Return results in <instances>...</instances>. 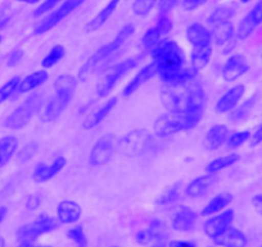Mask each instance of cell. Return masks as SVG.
Masks as SVG:
<instances>
[{"label":"cell","mask_w":262,"mask_h":247,"mask_svg":"<svg viewBox=\"0 0 262 247\" xmlns=\"http://www.w3.org/2000/svg\"><path fill=\"white\" fill-rule=\"evenodd\" d=\"M150 50L153 62L157 66V74L163 84H183L195 79L196 74L190 66H185V55L175 40H160Z\"/></svg>","instance_id":"6da1fadb"},{"label":"cell","mask_w":262,"mask_h":247,"mask_svg":"<svg viewBox=\"0 0 262 247\" xmlns=\"http://www.w3.org/2000/svg\"><path fill=\"white\" fill-rule=\"evenodd\" d=\"M162 102L168 111L173 113L205 111V90L195 79L183 84H165L162 89Z\"/></svg>","instance_id":"7a4b0ae2"},{"label":"cell","mask_w":262,"mask_h":247,"mask_svg":"<svg viewBox=\"0 0 262 247\" xmlns=\"http://www.w3.org/2000/svg\"><path fill=\"white\" fill-rule=\"evenodd\" d=\"M205 111H189L183 113L170 112L161 116L155 122V134L167 138L180 132H186L195 128L201 122Z\"/></svg>","instance_id":"3957f363"},{"label":"cell","mask_w":262,"mask_h":247,"mask_svg":"<svg viewBox=\"0 0 262 247\" xmlns=\"http://www.w3.org/2000/svg\"><path fill=\"white\" fill-rule=\"evenodd\" d=\"M77 88V79L71 75H62L54 83L55 94L45 108V120L55 121L69 107Z\"/></svg>","instance_id":"277c9868"},{"label":"cell","mask_w":262,"mask_h":247,"mask_svg":"<svg viewBox=\"0 0 262 247\" xmlns=\"http://www.w3.org/2000/svg\"><path fill=\"white\" fill-rule=\"evenodd\" d=\"M135 32V26L133 24H127L122 27V29L118 31V34L116 35L115 39L112 40L108 44L100 47L89 59L85 62L84 66L80 69L79 76L81 80H85L100 64H103L105 59H108L110 57H112L113 54L118 52L123 45L126 44L128 39L133 36V34Z\"/></svg>","instance_id":"5b68a950"},{"label":"cell","mask_w":262,"mask_h":247,"mask_svg":"<svg viewBox=\"0 0 262 247\" xmlns=\"http://www.w3.org/2000/svg\"><path fill=\"white\" fill-rule=\"evenodd\" d=\"M42 102L41 93H34L30 95L21 106L16 108L8 118L6 120V127L12 130L22 129L31 121V118L36 115L37 111L40 110V106Z\"/></svg>","instance_id":"8992f818"},{"label":"cell","mask_w":262,"mask_h":247,"mask_svg":"<svg viewBox=\"0 0 262 247\" xmlns=\"http://www.w3.org/2000/svg\"><path fill=\"white\" fill-rule=\"evenodd\" d=\"M152 145V137L144 129H135L128 132L120 142V151L127 157L143 156Z\"/></svg>","instance_id":"52a82bcc"},{"label":"cell","mask_w":262,"mask_h":247,"mask_svg":"<svg viewBox=\"0 0 262 247\" xmlns=\"http://www.w3.org/2000/svg\"><path fill=\"white\" fill-rule=\"evenodd\" d=\"M86 0H64L58 8H55L49 16L45 17L40 22H37L34 27V35H44L52 29H54L57 25H59L66 17L74 13L79 7H81Z\"/></svg>","instance_id":"ba28073f"},{"label":"cell","mask_w":262,"mask_h":247,"mask_svg":"<svg viewBox=\"0 0 262 247\" xmlns=\"http://www.w3.org/2000/svg\"><path fill=\"white\" fill-rule=\"evenodd\" d=\"M139 60L140 57L128 58V59H125L123 62L118 64L117 66L113 67L110 71V74L104 77V80H103V83L100 84V87L98 88V95H99L100 98L107 97V95L112 92L113 88L117 85V83L120 81L127 72H130L131 70L137 67V65L139 64Z\"/></svg>","instance_id":"9c48e42d"},{"label":"cell","mask_w":262,"mask_h":247,"mask_svg":"<svg viewBox=\"0 0 262 247\" xmlns=\"http://www.w3.org/2000/svg\"><path fill=\"white\" fill-rule=\"evenodd\" d=\"M58 228V223L55 219L52 216L41 215L36 219V220L31 221V223L26 224V225L21 227L17 231V237L19 241H32L36 239L37 237L42 236L53 232L54 229Z\"/></svg>","instance_id":"30bf717a"},{"label":"cell","mask_w":262,"mask_h":247,"mask_svg":"<svg viewBox=\"0 0 262 247\" xmlns=\"http://www.w3.org/2000/svg\"><path fill=\"white\" fill-rule=\"evenodd\" d=\"M117 140L115 135H104L99 138L93 146L89 155V163L92 166H103L108 163L116 151Z\"/></svg>","instance_id":"8fae6325"},{"label":"cell","mask_w":262,"mask_h":247,"mask_svg":"<svg viewBox=\"0 0 262 247\" xmlns=\"http://www.w3.org/2000/svg\"><path fill=\"white\" fill-rule=\"evenodd\" d=\"M233 220V210H225L223 211V213L215 214L212 218H210L205 224H203V232H205V234L208 238L215 239L216 237H219L221 233H224V232L231 225Z\"/></svg>","instance_id":"7c38bea8"},{"label":"cell","mask_w":262,"mask_h":247,"mask_svg":"<svg viewBox=\"0 0 262 247\" xmlns=\"http://www.w3.org/2000/svg\"><path fill=\"white\" fill-rule=\"evenodd\" d=\"M171 29H172V21L166 14H161L160 18L157 19V24L153 27H150V29H148L144 36H143V47L148 50L152 49L160 42L163 35L171 31Z\"/></svg>","instance_id":"4fadbf2b"},{"label":"cell","mask_w":262,"mask_h":247,"mask_svg":"<svg viewBox=\"0 0 262 247\" xmlns=\"http://www.w3.org/2000/svg\"><path fill=\"white\" fill-rule=\"evenodd\" d=\"M166 238H167V231H166L165 223L161 220H153L149 228L138 232L135 236V239L140 244L163 243Z\"/></svg>","instance_id":"5bb4252c"},{"label":"cell","mask_w":262,"mask_h":247,"mask_svg":"<svg viewBox=\"0 0 262 247\" xmlns=\"http://www.w3.org/2000/svg\"><path fill=\"white\" fill-rule=\"evenodd\" d=\"M262 24V2L256 4L253 8L249 11V13L244 17L239 24L238 29H236V36L238 39H247L253 34L254 30Z\"/></svg>","instance_id":"9a60e30c"},{"label":"cell","mask_w":262,"mask_h":247,"mask_svg":"<svg viewBox=\"0 0 262 247\" xmlns=\"http://www.w3.org/2000/svg\"><path fill=\"white\" fill-rule=\"evenodd\" d=\"M249 66L247 64V59L242 54H234L229 58L223 67V77L226 81L231 83L241 79L243 75L248 72Z\"/></svg>","instance_id":"2e32d148"},{"label":"cell","mask_w":262,"mask_h":247,"mask_svg":"<svg viewBox=\"0 0 262 247\" xmlns=\"http://www.w3.org/2000/svg\"><path fill=\"white\" fill-rule=\"evenodd\" d=\"M244 93H246V87L244 85H235L231 89H229L225 94L221 95V98L216 103V111L220 113L233 111L238 106V103L241 102Z\"/></svg>","instance_id":"e0dca14e"},{"label":"cell","mask_w":262,"mask_h":247,"mask_svg":"<svg viewBox=\"0 0 262 247\" xmlns=\"http://www.w3.org/2000/svg\"><path fill=\"white\" fill-rule=\"evenodd\" d=\"M155 75H157V66H156L155 62H150L149 65L143 67V69L131 79V81L126 85L125 89H123V95H125V97H130L131 94H134L140 87H143V85H144L148 80L152 79Z\"/></svg>","instance_id":"ac0fdd59"},{"label":"cell","mask_w":262,"mask_h":247,"mask_svg":"<svg viewBox=\"0 0 262 247\" xmlns=\"http://www.w3.org/2000/svg\"><path fill=\"white\" fill-rule=\"evenodd\" d=\"M82 214V209L81 206L79 205L75 201H70V200H64L62 202H59L57 209V216L58 220L60 221L62 224H74L76 223L77 220L80 219Z\"/></svg>","instance_id":"d6986e66"},{"label":"cell","mask_w":262,"mask_h":247,"mask_svg":"<svg viewBox=\"0 0 262 247\" xmlns=\"http://www.w3.org/2000/svg\"><path fill=\"white\" fill-rule=\"evenodd\" d=\"M118 3H120V0H110V2L105 4L104 8L100 12H98V13L85 25L84 31L86 32V34H90V32H95L99 29H102V27L107 24L110 17L113 14V12L116 11Z\"/></svg>","instance_id":"ffe728a7"},{"label":"cell","mask_w":262,"mask_h":247,"mask_svg":"<svg viewBox=\"0 0 262 247\" xmlns=\"http://www.w3.org/2000/svg\"><path fill=\"white\" fill-rule=\"evenodd\" d=\"M215 244L220 247H246L248 244L247 236L242 231L229 227L224 233L213 239Z\"/></svg>","instance_id":"44dd1931"},{"label":"cell","mask_w":262,"mask_h":247,"mask_svg":"<svg viewBox=\"0 0 262 247\" xmlns=\"http://www.w3.org/2000/svg\"><path fill=\"white\" fill-rule=\"evenodd\" d=\"M215 174H208V175H202L200 176V178H195L186 186V196H189V197L191 198L202 197L203 195H206V193L211 190V187L215 184Z\"/></svg>","instance_id":"7402d4cb"},{"label":"cell","mask_w":262,"mask_h":247,"mask_svg":"<svg viewBox=\"0 0 262 247\" xmlns=\"http://www.w3.org/2000/svg\"><path fill=\"white\" fill-rule=\"evenodd\" d=\"M229 138V129L223 125V123H216L213 127L210 128L205 138V146L206 150L208 151H216L228 140Z\"/></svg>","instance_id":"603a6c76"},{"label":"cell","mask_w":262,"mask_h":247,"mask_svg":"<svg viewBox=\"0 0 262 247\" xmlns=\"http://www.w3.org/2000/svg\"><path fill=\"white\" fill-rule=\"evenodd\" d=\"M196 215L188 206H181L172 219V229L176 232H189L194 228Z\"/></svg>","instance_id":"cb8c5ba5"},{"label":"cell","mask_w":262,"mask_h":247,"mask_svg":"<svg viewBox=\"0 0 262 247\" xmlns=\"http://www.w3.org/2000/svg\"><path fill=\"white\" fill-rule=\"evenodd\" d=\"M211 57H212V47H211V44L193 48V52L190 54V69L195 74H198L210 64Z\"/></svg>","instance_id":"d4e9b609"},{"label":"cell","mask_w":262,"mask_h":247,"mask_svg":"<svg viewBox=\"0 0 262 247\" xmlns=\"http://www.w3.org/2000/svg\"><path fill=\"white\" fill-rule=\"evenodd\" d=\"M186 39L193 45V48L202 47V45L211 44L212 35L203 25L193 24L186 29Z\"/></svg>","instance_id":"484cf974"},{"label":"cell","mask_w":262,"mask_h":247,"mask_svg":"<svg viewBox=\"0 0 262 247\" xmlns=\"http://www.w3.org/2000/svg\"><path fill=\"white\" fill-rule=\"evenodd\" d=\"M116 103H117V98L116 97L111 98L110 100H107V102L99 108V110L95 111L92 116H89V117L84 121V123H82V129L84 130L95 129V128H97L98 125H99L105 117H107L108 113H111V111L115 108Z\"/></svg>","instance_id":"4316f807"},{"label":"cell","mask_w":262,"mask_h":247,"mask_svg":"<svg viewBox=\"0 0 262 247\" xmlns=\"http://www.w3.org/2000/svg\"><path fill=\"white\" fill-rule=\"evenodd\" d=\"M48 77H49V75H48V72L45 70H39V71L32 72L29 76L25 77L24 80H21V83L18 85V89H17V93L24 94V93L32 92L36 88L41 87L47 81Z\"/></svg>","instance_id":"83f0119b"},{"label":"cell","mask_w":262,"mask_h":247,"mask_svg":"<svg viewBox=\"0 0 262 247\" xmlns=\"http://www.w3.org/2000/svg\"><path fill=\"white\" fill-rule=\"evenodd\" d=\"M233 195L231 193H220L216 197H213L207 205L203 208L202 215L203 216H212L215 214L221 213L226 206L233 202Z\"/></svg>","instance_id":"f1b7e54d"},{"label":"cell","mask_w":262,"mask_h":247,"mask_svg":"<svg viewBox=\"0 0 262 247\" xmlns=\"http://www.w3.org/2000/svg\"><path fill=\"white\" fill-rule=\"evenodd\" d=\"M212 31H211V35H212V40H215L216 44L223 45L226 44L228 42H230L233 39L234 34H235V30H234L233 24L230 21L220 22V24L212 25Z\"/></svg>","instance_id":"f546056e"},{"label":"cell","mask_w":262,"mask_h":247,"mask_svg":"<svg viewBox=\"0 0 262 247\" xmlns=\"http://www.w3.org/2000/svg\"><path fill=\"white\" fill-rule=\"evenodd\" d=\"M18 147V139L13 135H7L0 139V166L6 165Z\"/></svg>","instance_id":"4dcf8cb0"},{"label":"cell","mask_w":262,"mask_h":247,"mask_svg":"<svg viewBox=\"0 0 262 247\" xmlns=\"http://www.w3.org/2000/svg\"><path fill=\"white\" fill-rule=\"evenodd\" d=\"M239 161V155L236 153H230V155H226L224 157H219L216 160L211 161L210 163L207 165V173L208 174H216L219 171L224 170V169H228L230 166L235 165L236 162Z\"/></svg>","instance_id":"1f68e13d"},{"label":"cell","mask_w":262,"mask_h":247,"mask_svg":"<svg viewBox=\"0 0 262 247\" xmlns=\"http://www.w3.org/2000/svg\"><path fill=\"white\" fill-rule=\"evenodd\" d=\"M64 54H66V49L63 45H59V44L54 45V47L49 50V53L42 58L41 66L44 67V69H50V67L55 66L58 62H60V60L63 59Z\"/></svg>","instance_id":"d6a6232c"},{"label":"cell","mask_w":262,"mask_h":247,"mask_svg":"<svg viewBox=\"0 0 262 247\" xmlns=\"http://www.w3.org/2000/svg\"><path fill=\"white\" fill-rule=\"evenodd\" d=\"M234 14H235V11H234L231 6H220L216 9H213L212 13L208 17V22L211 25H216L220 24V22L230 21V18L234 17Z\"/></svg>","instance_id":"836d02e7"},{"label":"cell","mask_w":262,"mask_h":247,"mask_svg":"<svg viewBox=\"0 0 262 247\" xmlns=\"http://www.w3.org/2000/svg\"><path fill=\"white\" fill-rule=\"evenodd\" d=\"M254 102H256V97H252L249 99H247L246 102L242 103L239 107H235L231 111L230 118L234 121H243L244 118L248 117V115L251 113L252 108L254 107Z\"/></svg>","instance_id":"e575fe53"},{"label":"cell","mask_w":262,"mask_h":247,"mask_svg":"<svg viewBox=\"0 0 262 247\" xmlns=\"http://www.w3.org/2000/svg\"><path fill=\"white\" fill-rule=\"evenodd\" d=\"M19 83H21V79L18 76H14L9 79L3 87H0V105L6 102L8 98H11L17 92Z\"/></svg>","instance_id":"d590c367"},{"label":"cell","mask_w":262,"mask_h":247,"mask_svg":"<svg viewBox=\"0 0 262 247\" xmlns=\"http://www.w3.org/2000/svg\"><path fill=\"white\" fill-rule=\"evenodd\" d=\"M180 198V187L179 184H173L172 187L168 188L163 195L160 196L157 200L158 205H172Z\"/></svg>","instance_id":"8d00e7d4"},{"label":"cell","mask_w":262,"mask_h":247,"mask_svg":"<svg viewBox=\"0 0 262 247\" xmlns=\"http://www.w3.org/2000/svg\"><path fill=\"white\" fill-rule=\"evenodd\" d=\"M67 236H69L70 239L74 241V243L76 244L77 247H88V237L86 234H85L82 227H72V228L67 232Z\"/></svg>","instance_id":"74e56055"},{"label":"cell","mask_w":262,"mask_h":247,"mask_svg":"<svg viewBox=\"0 0 262 247\" xmlns=\"http://www.w3.org/2000/svg\"><path fill=\"white\" fill-rule=\"evenodd\" d=\"M157 2L158 0H135L133 3V12L137 16H145L155 8Z\"/></svg>","instance_id":"f35d334b"},{"label":"cell","mask_w":262,"mask_h":247,"mask_svg":"<svg viewBox=\"0 0 262 247\" xmlns=\"http://www.w3.org/2000/svg\"><path fill=\"white\" fill-rule=\"evenodd\" d=\"M249 137H251V133H249L248 130H244V132H236L234 133V134H231L230 137L228 138L226 142H228V146L230 148H238L241 147L242 145H244V143L249 139Z\"/></svg>","instance_id":"ab89813d"},{"label":"cell","mask_w":262,"mask_h":247,"mask_svg":"<svg viewBox=\"0 0 262 247\" xmlns=\"http://www.w3.org/2000/svg\"><path fill=\"white\" fill-rule=\"evenodd\" d=\"M32 178L37 183H44V181L49 180V171H48L47 163H37L34 169V173H32Z\"/></svg>","instance_id":"60d3db41"},{"label":"cell","mask_w":262,"mask_h":247,"mask_svg":"<svg viewBox=\"0 0 262 247\" xmlns=\"http://www.w3.org/2000/svg\"><path fill=\"white\" fill-rule=\"evenodd\" d=\"M66 166V158L62 157V156H59V157L54 158V161H53L50 165H48V171H49V179H53L54 178L57 174H59L60 171L63 170V168Z\"/></svg>","instance_id":"b9f144b4"},{"label":"cell","mask_w":262,"mask_h":247,"mask_svg":"<svg viewBox=\"0 0 262 247\" xmlns=\"http://www.w3.org/2000/svg\"><path fill=\"white\" fill-rule=\"evenodd\" d=\"M59 2H62V0H44V2L35 9L34 17H40L42 16V14L48 13L49 11L54 9Z\"/></svg>","instance_id":"7bdbcfd3"},{"label":"cell","mask_w":262,"mask_h":247,"mask_svg":"<svg viewBox=\"0 0 262 247\" xmlns=\"http://www.w3.org/2000/svg\"><path fill=\"white\" fill-rule=\"evenodd\" d=\"M179 0H158L157 7L161 14H166L178 6Z\"/></svg>","instance_id":"ee69618b"},{"label":"cell","mask_w":262,"mask_h":247,"mask_svg":"<svg viewBox=\"0 0 262 247\" xmlns=\"http://www.w3.org/2000/svg\"><path fill=\"white\" fill-rule=\"evenodd\" d=\"M22 58H24V50L21 49H14L13 52H11L8 59H7V65L9 67H14L17 65L21 64Z\"/></svg>","instance_id":"f6af8a7d"},{"label":"cell","mask_w":262,"mask_h":247,"mask_svg":"<svg viewBox=\"0 0 262 247\" xmlns=\"http://www.w3.org/2000/svg\"><path fill=\"white\" fill-rule=\"evenodd\" d=\"M207 2L208 0H183V2H181V7H183L185 11L190 12L196 8H200L201 6H203V4L207 3Z\"/></svg>","instance_id":"bcb514c9"},{"label":"cell","mask_w":262,"mask_h":247,"mask_svg":"<svg viewBox=\"0 0 262 247\" xmlns=\"http://www.w3.org/2000/svg\"><path fill=\"white\" fill-rule=\"evenodd\" d=\"M262 143V123L257 128L256 130L253 132V134H251L249 137V145L251 147H256V146L261 145Z\"/></svg>","instance_id":"7dc6e473"},{"label":"cell","mask_w":262,"mask_h":247,"mask_svg":"<svg viewBox=\"0 0 262 247\" xmlns=\"http://www.w3.org/2000/svg\"><path fill=\"white\" fill-rule=\"evenodd\" d=\"M40 203H41V197L39 195H31L27 200L26 205L27 209H30V210H35V209L39 208Z\"/></svg>","instance_id":"c3c4849f"},{"label":"cell","mask_w":262,"mask_h":247,"mask_svg":"<svg viewBox=\"0 0 262 247\" xmlns=\"http://www.w3.org/2000/svg\"><path fill=\"white\" fill-rule=\"evenodd\" d=\"M170 247H196L195 243H193V242H189V241H171L170 244H168Z\"/></svg>","instance_id":"681fc988"},{"label":"cell","mask_w":262,"mask_h":247,"mask_svg":"<svg viewBox=\"0 0 262 247\" xmlns=\"http://www.w3.org/2000/svg\"><path fill=\"white\" fill-rule=\"evenodd\" d=\"M252 202H253L254 208L262 213V193H258V195L254 196V197L252 198Z\"/></svg>","instance_id":"f907efd6"},{"label":"cell","mask_w":262,"mask_h":247,"mask_svg":"<svg viewBox=\"0 0 262 247\" xmlns=\"http://www.w3.org/2000/svg\"><path fill=\"white\" fill-rule=\"evenodd\" d=\"M7 213H8L7 208H0V223L4 220V218L7 216Z\"/></svg>","instance_id":"816d5d0a"},{"label":"cell","mask_w":262,"mask_h":247,"mask_svg":"<svg viewBox=\"0 0 262 247\" xmlns=\"http://www.w3.org/2000/svg\"><path fill=\"white\" fill-rule=\"evenodd\" d=\"M17 247H34V243L32 241H21V243Z\"/></svg>","instance_id":"f5cc1de1"},{"label":"cell","mask_w":262,"mask_h":247,"mask_svg":"<svg viewBox=\"0 0 262 247\" xmlns=\"http://www.w3.org/2000/svg\"><path fill=\"white\" fill-rule=\"evenodd\" d=\"M16 2H19V3H26V4H36L41 0H16Z\"/></svg>","instance_id":"db71d44e"},{"label":"cell","mask_w":262,"mask_h":247,"mask_svg":"<svg viewBox=\"0 0 262 247\" xmlns=\"http://www.w3.org/2000/svg\"><path fill=\"white\" fill-rule=\"evenodd\" d=\"M4 244H6V243H4V238L0 236V247H4Z\"/></svg>","instance_id":"11a10c76"},{"label":"cell","mask_w":262,"mask_h":247,"mask_svg":"<svg viewBox=\"0 0 262 247\" xmlns=\"http://www.w3.org/2000/svg\"><path fill=\"white\" fill-rule=\"evenodd\" d=\"M152 247H165V244H163V243H156V244H152Z\"/></svg>","instance_id":"9f6ffc18"},{"label":"cell","mask_w":262,"mask_h":247,"mask_svg":"<svg viewBox=\"0 0 262 247\" xmlns=\"http://www.w3.org/2000/svg\"><path fill=\"white\" fill-rule=\"evenodd\" d=\"M239 2H242V3H248L249 0H239Z\"/></svg>","instance_id":"6f0895ef"},{"label":"cell","mask_w":262,"mask_h":247,"mask_svg":"<svg viewBox=\"0 0 262 247\" xmlns=\"http://www.w3.org/2000/svg\"><path fill=\"white\" fill-rule=\"evenodd\" d=\"M36 247H52V246H36Z\"/></svg>","instance_id":"680465c9"},{"label":"cell","mask_w":262,"mask_h":247,"mask_svg":"<svg viewBox=\"0 0 262 247\" xmlns=\"http://www.w3.org/2000/svg\"><path fill=\"white\" fill-rule=\"evenodd\" d=\"M0 43H2V35H0Z\"/></svg>","instance_id":"91938a15"},{"label":"cell","mask_w":262,"mask_h":247,"mask_svg":"<svg viewBox=\"0 0 262 247\" xmlns=\"http://www.w3.org/2000/svg\"><path fill=\"white\" fill-rule=\"evenodd\" d=\"M112 247H118V246H112Z\"/></svg>","instance_id":"94428289"},{"label":"cell","mask_w":262,"mask_h":247,"mask_svg":"<svg viewBox=\"0 0 262 247\" xmlns=\"http://www.w3.org/2000/svg\"><path fill=\"white\" fill-rule=\"evenodd\" d=\"M210 247H213V246H210Z\"/></svg>","instance_id":"6125c7cd"},{"label":"cell","mask_w":262,"mask_h":247,"mask_svg":"<svg viewBox=\"0 0 262 247\" xmlns=\"http://www.w3.org/2000/svg\"><path fill=\"white\" fill-rule=\"evenodd\" d=\"M261 247H262V246H261Z\"/></svg>","instance_id":"be15d7a7"}]
</instances>
